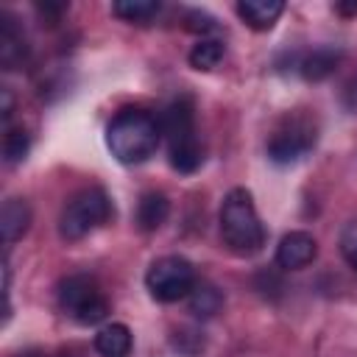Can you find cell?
Wrapping results in <instances>:
<instances>
[{
  "instance_id": "obj_1",
  "label": "cell",
  "mask_w": 357,
  "mask_h": 357,
  "mask_svg": "<svg viewBox=\"0 0 357 357\" xmlns=\"http://www.w3.org/2000/svg\"><path fill=\"white\" fill-rule=\"evenodd\" d=\"M162 139V126L156 117L139 106L120 109L106 126V145L112 156L123 165H139L156 153Z\"/></svg>"
},
{
  "instance_id": "obj_2",
  "label": "cell",
  "mask_w": 357,
  "mask_h": 357,
  "mask_svg": "<svg viewBox=\"0 0 357 357\" xmlns=\"http://www.w3.org/2000/svg\"><path fill=\"white\" fill-rule=\"evenodd\" d=\"M162 137L167 139V159H170V167L178 170V173H195L204 162V148H201V139H198V131H195V106L187 95L176 98L162 120Z\"/></svg>"
},
{
  "instance_id": "obj_3",
  "label": "cell",
  "mask_w": 357,
  "mask_h": 357,
  "mask_svg": "<svg viewBox=\"0 0 357 357\" xmlns=\"http://www.w3.org/2000/svg\"><path fill=\"white\" fill-rule=\"evenodd\" d=\"M220 237L237 257H251L265 245V229L259 223L254 198L248 190L234 187L220 204Z\"/></svg>"
},
{
  "instance_id": "obj_4",
  "label": "cell",
  "mask_w": 357,
  "mask_h": 357,
  "mask_svg": "<svg viewBox=\"0 0 357 357\" xmlns=\"http://www.w3.org/2000/svg\"><path fill=\"white\" fill-rule=\"evenodd\" d=\"M112 218V201L100 187H84L67 198L59 215V234L64 240H81Z\"/></svg>"
},
{
  "instance_id": "obj_5",
  "label": "cell",
  "mask_w": 357,
  "mask_h": 357,
  "mask_svg": "<svg viewBox=\"0 0 357 357\" xmlns=\"http://www.w3.org/2000/svg\"><path fill=\"white\" fill-rule=\"evenodd\" d=\"M59 307L81 326L100 324L109 315V301L100 284L86 273H73L59 282Z\"/></svg>"
},
{
  "instance_id": "obj_6",
  "label": "cell",
  "mask_w": 357,
  "mask_h": 357,
  "mask_svg": "<svg viewBox=\"0 0 357 357\" xmlns=\"http://www.w3.org/2000/svg\"><path fill=\"white\" fill-rule=\"evenodd\" d=\"M315 139H318V128L312 117L301 112L287 114L268 139V156L276 165H293L315 148Z\"/></svg>"
},
{
  "instance_id": "obj_7",
  "label": "cell",
  "mask_w": 357,
  "mask_h": 357,
  "mask_svg": "<svg viewBox=\"0 0 357 357\" xmlns=\"http://www.w3.org/2000/svg\"><path fill=\"white\" fill-rule=\"evenodd\" d=\"M145 287L156 301L170 304L190 296V290L195 287V271L184 257H176V254L159 257L156 262H151L145 273Z\"/></svg>"
},
{
  "instance_id": "obj_8",
  "label": "cell",
  "mask_w": 357,
  "mask_h": 357,
  "mask_svg": "<svg viewBox=\"0 0 357 357\" xmlns=\"http://www.w3.org/2000/svg\"><path fill=\"white\" fill-rule=\"evenodd\" d=\"M318 254V243L307 231H290L276 245V265L284 271H301L307 268Z\"/></svg>"
},
{
  "instance_id": "obj_9",
  "label": "cell",
  "mask_w": 357,
  "mask_h": 357,
  "mask_svg": "<svg viewBox=\"0 0 357 357\" xmlns=\"http://www.w3.org/2000/svg\"><path fill=\"white\" fill-rule=\"evenodd\" d=\"M28 47H25V36L20 31V25L14 22L11 14H0V61L6 70H14L22 64Z\"/></svg>"
},
{
  "instance_id": "obj_10",
  "label": "cell",
  "mask_w": 357,
  "mask_h": 357,
  "mask_svg": "<svg viewBox=\"0 0 357 357\" xmlns=\"http://www.w3.org/2000/svg\"><path fill=\"white\" fill-rule=\"evenodd\" d=\"M284 11L282 0H240L237 3V14L240 20L254 28V31H268L273 28V22L279 20V14Z\"/></svg>"
},
{
  "instance_id": "obj_11",
  "label": "cell",
  "mask_w": 357,
  "mask_h": 357,
  "mask_svg": "<svg viewBox=\"0 0 357 357\" xmlns=\"http://www.w3.org/2000/svg\"><path fill=\"white\" fill-rule=\"evenodd\" d=\"M31 226V206L25 198H8L0 209V231H3V243L11 245L14 240H20Z\"/></svg>"
},
{
  "instance_id": "obj_12",
  "label": "cell",
  "mask_w": 357,
  "mask_h": 357,
  "mask_svg": "<svg viewBox=\"0 0 357 357\" xmlns=\"http://www.w3.org/2000/svg\"><path fill=\"white\" fill-rule=\"evenodd\" d=\"M167 215H170V201H167L165 192L151 190L137 204V226H139V231H156L167 220Z\"/></svg>"
},
{
  "instance_id": "obj_13",
  "label": "cell",
  "mask_w": 357,
  "mask_h": 357,
  "mask_svg": "<svg viewBox=\"0 0 357 357\" xmlns=\"http://www.w3.org/2000/svg\"><path fill=\"white\" fill-rule=\"evenodd\" d=\"M131 329L126 324H106L95 335V351L100 357H128L131 354Z\"/></svg>"
},
{
  "instance_id": "obj_14",
  "label": "cell",
  "mask_w": 357,
  "mask_h": 357,
  "mask_svg": "<svg viewBox=\"0 0 357 357\" xmlns=\"http://www.w3.org/2000/svg\"><path fill=\"white\" fill-rule=\"evenodd\" d=\"M340 59H343V53L335 50V47H315L312 53H307L301 59L298 70H301V75L307 81H324V78H329L337 70Z\"/></svg>"
},
{
  "instance_id": "obj_15",
  "label": "cell",
  "mask_w": 357,
  "mask_h": 357,
  "mask_svg": "<svg viewBox=\"0 0 357 357\" xmlns=\"http://www.w3.org/2000/svg\"><path fill=\"white\" fill-rule=\"evenodd\" d=\"M187 307L195 318H212L215 312H220L223 307V293L215 287V284H206V282H195V287L190 290L187 296Z\"/></svg>"
},
{
  "instance_id": "obj_16",
  "label": "cell",
  "mask_w": 357,
  "mask_h": 357,
  "mask_svg": "<svg viewBox=\"0 0 357 357\" xmlns=\"http://www.w3.org/2000/svg\"><path fill=\"white\" fill-rule=\"evenodd\" d=\"M112 14L120 17L123 22L148 25L159 14V3L156 0H117L112 3Z\"/></svg>"
},
{
  "instance_id": "obj_17",
  "label": "cell",
  "mask_w": 357,
  "mask_h": 357,
  "mask_svg": "<svg viewBox=\"0 0 357 357\" xmlns=\"http://www.w3.org/2000/svg\"><path fill=\"white\" fill-rule=\"evenodd\" d=\"M223 42L220 39H201L198 45H192V50H190V64L195 67V70H212V67H218L220 64V59H223Z\"/></svg>"
},
{
  "instance_id": "obj_18",
  "label": "cell",
  "mask_w": 357,
  "mask_h": 357,
  "mask_svg": "<svg viewBox=\"0 0 357 357\" xmlns=\"http://www.w3.org/2000/svg\"><path fill=\"white\" fill-rule=\"evenodd\" d=\"M31 151V137L25 128L20 126H8L6 128V137H3V156L8 165H20Z\"/></svg>"
},
{
  "instance_id": "obj_19",
  "label": "cell",
  "mask_w": 357,
  "mask_h": 357,
  "mask_svg": "<svg viewBox=\"0 0 357 357\" xmlns=\"http://www.w3.org/2000/svg\"><path fill=\"white\" fill-rule=\"evenodd\" d=\"M340 254L357 271V220L343 226V231H340Z\"/></svg>"
},
{
  "instance_id": "obj_20",
  "label": "cell",
  "mask_w": 357,
  "mask_h": 357,
  "mask_svg": "<svg viewBox=\"0 0 357 357\" xmlns=\"http://www.w3.org/2000/svg\"><path fill=\"white\" fill-rule=\"evenodd\" d=\"M184 28L192 31V33L206 36V33L218 31V22H215V17H209L206 11H187V14H184Z\"/></svg>"
},
{
  "instance_id": "obj_21",
  "label": "cell",
  "mask_w": 357,
  "mask_h": 357,
  "mask_svg": "<svg viewBox=\"0 0 357 357\" xmlns=\"http://www.w3.org/2000/svg\"><path fill=\"white\" fill-rule=\"evenodd\" d=\"M67 11V3H36V14L42 20H47L50 25L61 20V14Z\"/></svg>"
},
{
  "instance_id": "obj_22",
  "label": "cell",
  "mask_w": 357,
  "mask_h": 357,
  "mask_svg": "<svg viewBox=\"0 0 357 357\" xmlns=\"http://www.w3.org/2000/svg\"><path fill=\"white\" fill-rule=\"evenodd\" d=\"M0 98H3V109H0V112H3V126L8 128V126H11V112H14V98H11V89H3V92H0Z\"/></svg>"
},
{
  "instance_id": "obj_23",
  "label": "cell",
  "mask_w": 357,
  "mask_h": 357,
  "mask_svg": "<svg viewBox=\"0 0 357 357\" xmlns=\"http://www.w3.org/2000/svg\"><path fill=\"white\" fill-rule=\"evenodd\" d=\"M335 11L337 14H357V3H337Z\"/></svg>"
},
{
  "instance_id": "obj_24",
  "label": "cell",
  "mask_w": 357,
  "mask_h": 357,
  "mask_svg": "<svg viewBox=\"0 0 357 357\" xmlns=\"http://www.w3.org/2000/svg\"><path fill=\"white\" fill-rule=\"evenodd\" d=\"M20 357H47V354H42V351H25V354H20Z\"/></svg>"
},
{
  "instance_id": "obj_25",
  "label": "cell",
  "mask_w": 357,
  "mask_h": 357,
  "mask_svg": "<svg viewBox=\"0 0 357 357\" xmlns=\"http://www.w3.org/2000/svg\"><path fill=\"white\" fill-rule=\"evenodd\" d=\"M349 92H357V89H349Z\"/></svg>"
}]
</instances>
